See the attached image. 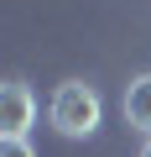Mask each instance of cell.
<instances>
[{
    "instance_id": "6da1fadb",
    "label": "cell",
    "mask_w": 151,
    "mask_h": 157,
    "mask_svg": "<svg viewBox=\"0 0 151 157\" xmlns=\"http://www.w3.org/2000/svg\"><path fill=\"white\" fill-rule=\"evenodd\" d=\"M47 121L57 126V136L84 141V136H94V131H99V121H104V100H99V89H94V84H84V78H63V84L52 89Z\"/></svg>"
},
{
    "instance_id": "7a4b0ae2",
    "label": "cell",
    "mask_w": 151,
    "mask_h": 157,
    "mask_svg": "<svg viewBox=\"0 0 151 157\" xmlns=\"http://www.w3.org/2000/svg\"><path fill=\"white\" fill-rule=\"evenodd\" d=\"M37 121V94L26 78H5L0 84V136H26V126Z\"/></svg>"
},
{
    "instance_id": "3957f363",
    "label": "cell",
    "mask_w": 151,
    "mask_h": 157,
    "mask_svg": "<svg viewBox=\"0 0 151 157\" xmlns=\"http://www.w3.org/2000/svg\"><path fill=\"white\" fill-rule=\"evenodd\" d=\"M125 121L151 141V73H135L125 84Z\"/></svg>"
},
{
    "instance_id": "277c9868",
    "label": "cell",
    "mask_w": 151,
    "mask_h": 157,
    "mask_svg": "<svg viewBox=\"0 0 151 157\" xmlns=\"http://www.w3.org/2000/svg\"><path fill=\"white\" fill-rule=\"evenodd\" d=\"M0 157H37L26 136H0Z\"/></svg>"
},
{
    "instance_id": "5b68a950",
    "label": "cell",
    "mask_w": 151,
    "mask_h": 157,
    "mask_svg": "<svg viewBox=\"0 0 151 157\" xmlns=\"http://www.w3.org/2000/svg\"><path fill=\"white\" fill-rule=\"evenodd\" d=\"M141 157H151V141H146V152H141Z\"/></svg>"
}]
</instances>
